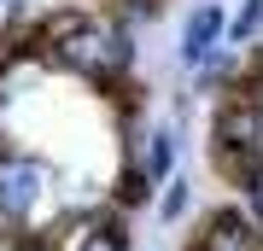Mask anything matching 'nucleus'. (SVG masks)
I'll list each match as a JSON object with an SVG mask.
<instances>
[{"label":"nucleus","mask_w":263,"mask_h":251,"mask_svg":"<svg viewBox=\"0 0 263 251\" xmlns=\"http://www.w3.org/2000/svg\"><path fill=\"white\" fill-rule=\"evenodd\" d=\"M29 47L35 59L70 82H88L100 93H117L135 82V29L117 12H94V6H47L29 18Z\"/></svg>","instance_id":"obj_1"},{"label":"nucleus","mask_w":263,"mask_h":251,"mask_svg":"<svg viewBox=\"0 0 263 251\" xmlns=\"http://www.w3.org/2000/svg\"><path fill=\"white\" fill-rule=\"evenodd\" d=\"M205 134H211V169L240 193L263 169V100H252L240 88L222 93V100H211Z\"/></svg>","instance_id":"obj_2"},{"label":"nucleus","mask_w":263,"mask_h":251,"mask_svg":"<svg viewBox=\"0 0 263 251\" xmlns=\"http://www.w3.org/2000/svg\"><path fill=\"white\" fill-rule=\"evenodd\" d=\"M53 199H59V169L29 146H0V234L24 228H53Z\"/></svg>","instance_id":"obj_3"},{"label":"nucleus","mask_w":263,"mask_h":251,"mask_svg":"<svg viewBox=\"0 0 263 251\" xmlns=\"http://www.w3.org/2000/svg\"><path fill=\"white\" fill-rule=\"evenodd\" d=\"M117 158H129V164L152 181V193H158V187L181 169V123H176V117H146L141 129L117 146Z\"/></svg>","instance_id":"obj_4"},{"label":"nucleus","mask_w":263,"mask_h":251,"mask_svg":"<svg viewBox=\"0 0 263 251\" xmlns=\"http://www.w3.org/2000/svg\"><path fill=\"white\" fill-rule=\"evenodd\" d=\"M181 251H263V228L252 222V210L240 199L234 205H211Z\"/></svg>","instance_id":"obj_5"},{"label":"nucleus","mask_w":263,"mask_h":251,"mask_svg":"<svg viewBox=\"0 0 263 251\" xmlns=\"http://www.w3.org/2000/svg\"><path fill=\"white\" fill-rule=\"evenodd\" d=\"M222 41H228V6L222 0H193L181 29H176V65H181V76H187L193 65H205Z\"/></svg>","instance_id":"obj_6"},{"label":"nucleus","mask_w":263,"mask_h":251,"mask_svg":"<svg viewBox=\"0 0 263 251\" xmlns=\"http://www.w3.org/2000/svg\"><path fill=\"white\" fill-rule=\"evenodd\" d=\"M59 245L65 251H135V228H129V216H123L117 205H100L76 228L59 234Z\"/></svg>","instance_id":"obj_7"},{"label":"nucleus","mask_w":263,"mask_h":251,"mask_svg":"<svg viewBox=\"0 0 263 251\" xmlns=\"http://www.w3.org/2000/svg\"><path fill=\"white\" fill-rule=\"evenodd\" d=\"M240 76H246V47H228L222 41L205 65L187 70V93H193V100H222V93L240 88Z\"/></svg>","instance_id":"obj_8"},{"label":"nucleus","mask_w":263,"mask_h":251,"mask_svg":"<svg viewBox=\"0 0 263 251\" xmlns=\"http://www.w3.org/2000/svg\"><path fill=\"white\" fill-rule=\"evenodd\" d=\"M193 205H199V181L187 176V169H176V176L158 187V199H152V210H158L164 228H181V222L193 216Z\"/></svg>","instance_id":"obj_9"},{"label":"nucleus","mask_w":263,"mask_h":251,"mask_svg":"<svg viewBox=\"0 0 263 251\" xmlns=\"http://www.w3.org/2000/svg\"><path fill=\"white\" fill-rule=\"evenodd\" d=\"M263 41V0H240L228 12V47H257Z\"/></svg>","instance_id":"obj_10"},{"label":"nucleus","mask_w":263,"mask_h":251,"mask_svg":"<svg viewBox=\"0 0 263 251\" xmlns=\"http://www.w3.org/2000/svg\"><path fill=\"white\" fill-rule=\"evenodd\" d=\"M240 93L263 100V47H252V53H246V76H240Z\"/></svg>","instance_id":"obj_11"},{"label":"nucleus","mask_w":263,"mask_h":251,"mask_svg":"<svg viewBox=\"0 0 263 251\" xmlns=\"http://www.w3.org/2000/svg\"><path fill=\"white\" fill-rule=\"evenodd\" d=\"M240 205H246V210H252V222L263 228V169H257V176H252V181H246V187H240Z\"/></svg>","instance_id":"obj_12"},{"label":"nucleus","mask_w":263,"mask_h":251,"mask_svg":"<svg viewBox=\"0 0 263 251\" xmlns=\"http://www.w3.org/2000/svg\"><path fill=\"white\" fill-rule=\"evenodd\" d=\"M29 24V0H0V29H18Z\"/></svg>","instance_id":"obj_13"},{"label":"nucleus","mask_w":263,"mask_h":251,"mask_svg":"<svg viewBox=\"0 0 263 251\" xmlns=\"http://www.w3.org/2000/svg\"><path fill=\"white\" fill-rule=\"evenodd\" d=\"M12 140V100H6V88H0V146Z\"/></svg>","instance_id":"obj_14"}]
</instances>
